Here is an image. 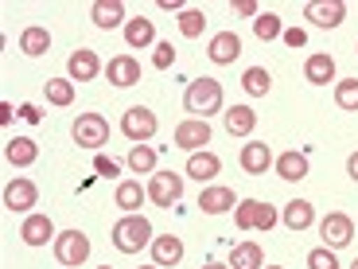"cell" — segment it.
<instances>
[{"instance_id": "obj_1", "label": "cell", "mask_w": 358, "mask_h": 269, "mask_svg": "<svg viewBox=\"0 0 358 269\" xmlns=\"http://www.w3.org/2000/svg\"><path fill=\"white\" fill-rule=\"evenodd\" d=\"M183 109L195 113L199 121L222 113V82L218 78H191L183 90Z\"/></svg>"}, {"instance_id": "obj_2", "label": "cell", "mask_w": 358, "mask_h": 269, "mask_svg": "<svg viewBox=\"0 0 358 269\" xmlns=\"http://www.w3.org/2000/svg\"><path fill=\"white\" fill-rule=\"evenodd\" d=\"M152 223L144 215H125L121 223H113V246L121 254H141L144 246H152Z\"/></svg>"}, {"instance_id": "obj_3", "label": "cell", "mask_w": 358, "mask_h": 269, "mask_svg": "<svg viewBox=\"0 0 358 269\" xmlns=\"http://www.w3.org/2000/svg\"><path fill=\"white\" fill-rule=\"evenodd\" d=\"M51 246H55V261H59V265H66V269L86 265V258H90V238L78 230V226H74V230H63Z\"/></svg>"}, {"instance_id": "obj_4", "label": "cell", "mask_w": 358, "mask_h": 269, "mask_svg": "<svg viewBox=\"0 0 358 269\" xmlns=\"http://www.w3.org/2000/svg\"><path fill=\"white\" fill-rule=\"evenodd\" d=\"M71 137H74L78 149H94V153H98L101 144L109 141V121L101 113H78V117H74Z\"/></svg>"}, {"instance_id": "obj_5", "label": "cell", "mask_w": 358, "mask_h": 269, "mask_svg": "<svg viewBox=\"0 0 358 269\" xmlns=\"http://www.w3.org/2000/svg\"><path fill=\"white\" fill-rule=\"evenodd\" d=\"M156 129H160V121H156V113L148 106H129L125 117H121V133L133 144H148L156 137Z\"/></svg>"}, {"instance_id": "obj_6", "label": "cell", "mask_w": 358, "mask_h": 269, "mask_svg": "<svg viewBox=\"0 0 358 269\" xmlns=\"http://www.w3.org/2000/svg\"><path fill=\"white\" fill-rule=\"evenodd\" d=\"M148 199L156 207H164V211H171L183 199V176L179 172H152V179H148Z\"/></svg>"}, {"instance_id": "obj_7", "label": "cell", "mask_w": 358, "mask_h": 269, "mask_svg": "<svg viewBox=\"0 0 358 269\" xmlns=\"http://www.w3.org/2000/svg\"><path fill=\"white\" fill-rule=\"evenodd\" d=\"M36 203H39V188L31 184V179L27 176L8 179V188H4V207H8L12 215H31Z\"/></svg>"}, {"instance_id": "obj_8", "label": "cell", "mask_w": 358, "mask_h": 269, "mask_svg": "<svg viewBox=\"0 0 358 269\" xmlns=\"http://www.w3.org/2000/svg\"><path fill=\"white\" fill-rule=\"evenodd\" d=\"M320 238H323L327 250H343V246H350V238H355V223H350V215L331 211V215L320 223Z\"/></svg>"}, {"instance_id": "obj_9", "label": "cell", "mask_w": 358, "mask_h": 269, "mask_svg": "<svg viewBox=\"0 0 358 269\" xmlns=\"http://www.w3.org/2000/svg\"><path fill=\"white\" fill-rule=\"evenodd\" d=\"M304 20H312L315 27H339L343 20H347V4L343 0H312V4H304Z\"/></svg>"}, {"instance_id": "obj_10", "label": "cell", "mask_w": 358, "mask_h": 269, "mask_svg": "<svg viewBox=\"0 0 358 269\" xmlns=\"http://www.w3.org/2000/svg\"><path fill=\"white\" fill-rule=\"evenodd\" d=\"M203 144H210V121H199V117H187L176 125V149H187V153H199Z\"/></svg>"}, {"instance_id": "obj_11", "label": "cell", "mask_w": 358, "mask_h": 269, "mask_svg": "<svg viewBox=\"0 0 358 269\" xmlns=\"http://www.w3.org/2000/svg\"><path fill=\"white\" fill-rule=\"evenodd\" d=\"M101 74V59L98 51H90V47H78V51L66 59V78L71 82H94Z\"/></svg>"}, {"instance_id": "obj_12", "label": "cell", "mask_w": 358, "mask_h": 269, "mask_svg": "<svg viewBox=\"0 0 358 269\" xmlns=\"http://www.w3.org/2000/svg\"><path fill=\"white\" fill-rule=\"evenodd\" d=\"M242 168L250 172V176H265L273 164H277V156H273V149H268L265 141H250V144H242Z\"/></svg>"}, {"instance_id": "obj_13", "label": "cell", "mask_w": 358, "mask_h": 269, "mask_svg": "<svg viewBox=\"0 0 358 269\" xmlns=\"http://www.w3.org/2000/svg\"><path fill=\"white\" fill-rule=\"evenodd\" d=\"M206 55H210V63H218V67L234 63V59L242 55V39H238V32H218V36H210Z\"/></svg>"}, {"instance_id": "obj_14", "label": "cell", "mask_w": 358, "mask_h": 269, "mask_svg": "<svg viewBox=\"0 0 358 269\" xmlns=\"http://www.w3.org/2000/svg\"><path fill=\"white\" fill-rule=\"evenodd\" d=\"M179 261H183V238H176V234H160V238H152V265L176 269Z\"/></svg>"}, {"instance_id": "obj_15", "label": "cell", "mask_w": 358, "mask_h": 269, "mask_svg": "<svg viewBox=\"0 0 358 269\" xmlns=\"http://www.w3.org/2000/svg\"><path fill=\"white\" fill-rule=\"evenodd\" d=\"M199 207H203V215H226V211L238 207V199H234V188L210 184V188H203V195H199Z\"/></svg>"}, {"instance_id": "obj_16", "label": "cell", "mask_w": 358, "mask_h": 269, "mask_svg": "<svg viewBox=\"0 0 358 269\" xmlns=\"http://www.w3.org/2000/svg\"><path fill=\"white\" fill-rule=\"evenodd\" d=\"M106 78L113 82V86H136L141 82V63H136L133 55H117V59H109V67H106Z\"/></svg>"}, {"instance_id": "obj_17", "label": "cell", "mask_w": 358, "mask_h": 269, "mask_svg": "<svg viewBox=\"0 0 358 269\" xmlns=\"http://www.w3.org/2000/svg\"><path fill=\"white\" fill-rule=\"evenodd\" d=\"M90 20H94L98 27H106V32L129 24V20H125V4H121V0H94V4H90Z\"/></svg>"}, {"instance_id": "obj_18", "label": "cell", "mask_w": 358, "mask_h": 269, "mask_svg": "<svg viewBox=\"0 0 358 269\" xmlns=\"http://www.w3.org/2000/svg\"><path fill=\"white\" fill-rule=\"evenodd\" d=\"M20 238H24L27 246H47V242H55L59 234H55V223L47 215H27L24 226H20Z\"/></svg>"}, {"instance_id": "obj_19", "label": "cell", "mask_w": 358, "mask_h": 269, "mask_svg": "<svg viewBox=\"0 0 358 269\" xmlns=\"http://www.w3.org/2000/svg\"><path fill=\"white\" fill-rule=\"evenodd\" d=\"M4 156H8L12 168H31V164L39 160V144L31 141V137H12V141L4 144Z\"/></svg>"}, {"instance_id": "obj_20", "label": "cell", "mask_w": 358, "mask_h": 269, "mask_svg": "<svg viewBox=\"0 0 358 269\" xmlns=\"http://www.w3.org/2000/svg\"><path fill=\"white\" fill-rule=\"evenodd\" d=\"M117 207L125 211V215H141V207H144V199H148V188H141L136 179H121L117 184Z\"/></svg>"}, {"instance_id": "obj_21", "label": "cell", "mask_w": 358, "mask_h": 269, "mask_svg": "<svg viewBox=\"0 0 358 269\" xmlns=\"http://www.w3.org/2000/svg\"><path fill=\"white\" fill-rule=\"evenodd\" d=\"M304 78L315 82V86H327V82H335V59L327 51H315L308 55V63H304Z\"/></svg>"}, {"instance_id": "obj_22", "label": "cell", "mask_w": 358, "mask_h": 269, "mask_svg": "<svg viewBox=\"0 0 358 269\" xmlns=\"http://www.w3.org/2000/svg\"><path fill=\"white\" fill-rule=\"evenodd\" d=\"M20 51H24L27 59L47 55V51H51V32H47V27H39V24L24 27V32H20Z\"/></svg>"}, {"instance_id": "obj_23", "label": "cell", "mask_w": 358, "mask_h": 269, "mask_svg": "<svg viewBox=\"0 0 358 269\" xmlns=\"http://www.w3.org/2000/svg\"><path fill=\"white\" fill-rule=\"evenodd\" d=\"M280 223H285L288 230H308V226L315 223V207L308 203V199H292V203L280 211Z\"/></svg>"}, {"instance_id": "obj_24", "label": "cell", "mask_w": 358, "mask_h": 269, "mask_svg": "<svg viewBox=\"0 0 358 269\" xmlns=\"http://www.w3.org/2000/svg\"><path fill=\"white\" fill-rule=\"evenodd\" d=\"M218 172H222V160L215 153H191L187 156V176L199 179V184H210Z\"/></svg>"}, {"instance_id": "obj_25", "label": "cell", "mask_w": 358, "mask_h": 269, "mask_svg": "<svg viewBox=\"0 0 358 269\" xmlns=\"http://www.w3.org/2000/svg\"><path fill=\"white\" fill-rule=\"evenodd\" d=\"M273 168H277V176H280V179H288V184H300V179L308 176V156L292 149V153H280Z\"/></svg>"}, {"instance_id": "obj_26", "label": "cell", "mask_w": 358, "mask_h": 269, "mask_svg": "<svg viewBox=\"0 0 358 269\" xmlns=\"http://www.w3.org/2000/svg\"><path fill=\"white\" fill-rule=\"evenodd\" d=\"M257 129V113L250 106H230L226 109V133L230 137H250Z\"/></svg>"}, {"instance_id": "obj_27", "label": "cell", "mask_w": 358, "mask_h": 269, "mask_svg": "<svg viewBox=\"0 0 358 269\" xmlns=\"http://www.w3.org/2000/svg\"><path fill=\"white\" fill-rule=\"evenodd\" d=\"M125 164H129L133 176H152V172H156V149H152V144H133Z\"/></svg>"}, {"instance_id": "obj_28", "label": "cell", "mask_w": 358, "mask_h": 269, "mask_svg": "<svg viewBox=\"0 0 358 269\" xmlns=\"http://www.w3.org/2000/svg\"><path fill=\"white\" fill-rule=\"evenodd\" d=\"M230 269H265V254L257 242H242L230 254Z\"/></svg>"}, {"instance_id": "obj_29", "label": "cell", "mask_w": 358, "mask_h": 269, "mask_svg": "<svg viewBox=\"0 0 358 269\" xmlns=\"http://www.w3.org/2000/svg\"><path fill=\"white\" fill-rule=\"evenodd\" d=\"M125 43H129V47H148V43H156V24H152V20H144V16L129 20V24H125Z\"/></svg>"}, {"instance_id": "obj_30", "label": "cell", "mask_w": 358, "mask_h": 269, "mask_svg": "<svg viewBox=\"0 0 358 269\" xmlns=\"http://www.w3.org/2000/svg\"><path fill=\"white\" fill-rule=\"evenodd\" d=\"M242 90L250 98H265L268 90H273V74H268L265 67H250V71L242 74Z\"/></svg>"}, {"instance_id": "obj_31", "label": "cell", "mask_w": 358, "mask_h": 269, "mask_svg": "<svg viewBox=\"0 0 358 269\" xmlns=\"http://www.w3.org/2000/svg\"><path fill=\"white\" fill-rule=\"evenodd\" d=\"M206 27V12L203 8H183L179 12V36L183 39H199Z\"/></svg>"}, {"instance_id": "obj_32", "label": "cell", "mask_w": 358, "mask_h": 269, "mask_svg": "<svg viewBox=\"0 0 358 269\" xmlns=\"http://www.w3.org/2000/svg\"><path fill=\"white\" fill-rule=\"evenodd\" d=\"M43 94L51 106H71L74 102V82L71 78H47L43 82Z\"/></svg>"}, {"instance_id": "obj_33", "label": "cell", "mask_w": 358, "mask_h": 269, "mask_svg": "<svg viewBox=\"0 0 358 269\" xmlns=\"http://www.w3.org/2000/svg\"><path fill=\"white\" fill-rule=\"evenodd\" d=\"M257 211H261V199H242L234 207V226L238 230H257Z\"/></svg>"}, {"instance_id": "obj_34", "label": "cell", "mask_w": 358, "mask_h": 269, "mask_svg": "<svg viewBox=\"0 0 358 269\" xmlns=\"http://www.w3.org/2000/svg\"><path fill=\"white\" fill-rule=\"evenodd\" d=\"M253 36H257L261 43H268V39L285 36V27H280V16H273V12H261V16L253 20Z\"/></svg>"}, {"instance_id": "obj_35", "label": "cell", "mask_w": 358, "mask_h": 269, "mask_svg": "<svg viewBox=\"0 0 358 269\" xmlns=\"http://www.w3.org/2000/svg\"><path fill=\"white\" fill-rule=\"evenodd\" d=\"M335 106H339V109H350V113H358V78L335 82Z\"/></svg>"}, {"instance_id": "obj_36", "label": "cell", "mask_w": 358, "mask_h": 269, "mask_svg": "<svg viewBox=\"0 0 358 269\" xmlns=\"http://www.w3.org/2000/svg\"><path fill=\"white\" fill-rule=\"evenodd\" d=\"M308 269H339V258H335V250L320 246V250L308 254Z\"/></svg>"}, {"instance_id": "obj_37", "label": "cell", "mask_w": 358, "mask_h": 269, "mask_svg": "<svg viewBox=\"0 0 358 269\" xmlns=\"http://www.w3.org/2000/svg\"><path fill=\"white\" fill-rule=\"evenodd\" d=\"M152 67H156V71H168V67H176V47H171V43H156Z\"/></svg>"}, {"instance_id": "obj_38", "label": "cell", "mask_w": 358, "mask_h": 269, "mask_svg": "<svg viewBox=\"0 0 358 269\" xmlns=\"http://www.w3.org/2000/svg\"><path fill=\"white\" fill-rule=\"evenodd\" d=\"M280 223V215H277V207H268V203H261V211H257V230H273V226Z\"/></svg>"}, {"instance_id": "obj_39", "label": "cell", "mask_w": 358, "mask_h": 269, "mask_svg": "<svg viewBox=\"0 0 358 269\" xmlns=\"http://www.w3.org/2000/svg\"><path fill=\"white\" fill-rule=\"evenodd\" d=\"M94 172H98V176H109V179H113L117 172H121V164H117L113 156H98V160H94Z\"/></svg>"}, {"instance_id": "obj_40", "label": "cell", "mask_w": 358, "mask_h": 269, "mask_svg": "<svg viewBox=\"0 0 358 269\" xmlns=\"http://www.w3.org/2000/svg\"><path fill=\"white\" fill-rule=\"evenodd\" d=\"M230 8H234V16H250V20H257V16H261V8L253 4V0H234Z\"/></svg>"}, {"instance_id": "obj_41", "label": "cell", "mask_w": 358, "mask_h": 269, "mask_svg": "<svg viewBox=\"0 0 358 269\" xmlns=\"http://www.w3.org/2000/svg\"><path fill=\"white\" fill-rule=\"evenodd\" d=\"M285 43H288V47H304V43H308V32H300V27H288V32H285Z\"/></svg>"}, {"instance_id": "obj_42", "label": "cell", "mask_w": 358, "mask_h": 269, "mask_svg": "<svg viewBox=\"0 0 358 269\" xmlns=\"http://www.w3.org/2000/svg\"><path fill=\"white\" fill-rule=\"evenodd\" d=\"M20 117H24V121H31V125H36V121H39V109H36V106H20Z\"/></svg>"}, {"instance_id": "obj_43", "label": "cell", "mask_w": 358, "mask_h": 269, "mask_svg": "<svg viewBox=\"0 0 358 269\" xmlns=\"http://www.w3.org/2000/svg\"><path fill=\"white\" fill-rule=\"evenodd\" d=\"M347 176L358 184V153H350V160H347Z\"/></svg>"}, {"instance_id": "obj_44", "label": "cell", "mask_w": 358, "mask_h": 269, "mask_svg": "<svg viewBox=\"0 0 358 269\" xmlns=\"http://www.w3.org/2000/svg\"><path fill=\"white\" fill-rule=\"evenodd\" d=\"M203 269H230V265H226V261H206Z\"/></svg>"}, {"instance_id": "obj_45", "label": "cell", "mask_w": 358, "mask_h": 269, "mask_svg": "<svg viewBox=\"0 0 358 269\" xmlns=\"http://www.w3.org/2000/svg\"><path fill=\"white\" fill-rule=\"evenodd\" d=\"M350 269H358V258H355V261H350Z\"/></svg>"}, {"instance_id": "obj_46", "label": "cell", "mask_w": 358, "mask_h": 269, "mask_svg": "<svg viewBox=\"0 0 358 269\" xmlns=\"http://www.w3.org/2000/svg\"><path fill=\"white\" fill-rule=\"evenodd\" d=\"M265 269H285V265H265Z\"/></svg>"}, {"instance_id": "obj_47", "label": "cell", "mask_w": 358, "mask_h": 269, "mask_svg": "<svg viewBox=\"0 0 358 269\" xmlns=\"http://www.w3.org/2000/svg\"><path fill=\"white\" fill-rule=\"evenodd\" d=\"M141 269H160V265H141Z\"/></svg>"}, {"instance_id": "obj_48", "label": "cell", "mask_w": 358, "mask_h": 269, "mask_svg": "<svg viewBox=\"0 0 358 269\" xmlns=\"http://www.w3.org/2000/svg\"><path fill=\"white\" fill-rule=\"evenodd\" d=\"M101 269H113V265H101Z\"/></svg>"}]
</instances>
